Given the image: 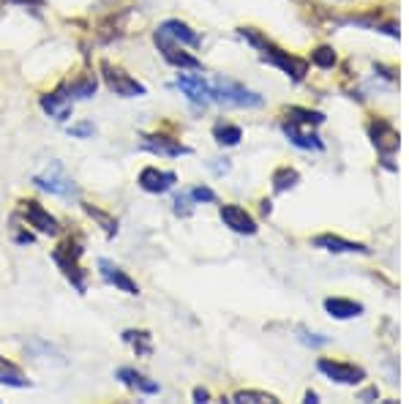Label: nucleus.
Wrapping results in <instances>:
<instances>
[{"instance_id": "obj_6", "label": "nucleus", "mask_w": 409, "mask_h": 404, "mask_svg": "<svg viewBox=\"0 0 409 404\" xmlns=\"http://www.w3.org/2000/svg\"><path fill=\"white\" fill-rule=\"evenodd\" d=\"M153 41H156L159 52L164 55V61L172 63L175 69H202V63L197 61L194 55L183 52V47H178V41L172 39V36H166L161 28H159V30L153 33Z\"/></svg>"}, {"instance_id": "obj_4", "label": "nucleus", "mask_w": 409, "mask_h": 404, "mask_svg": "<svg viewBox=\"0 0 409 404\" xmlns=\"http://www.w3.org/2000/svg\"><path fill=\"white\" fill-rule=\"evenodd\" d=\"M102 74H104L106 88H109L115 96H123V99H137V96H145V93H147L142 82H137L131 74H126L123 69L112 66V63H106V61L102 63Z\"/></svg>"}, {"instance_id": "obj_10", "label": "nucleus", "mask_w": 409, "mask_h": 404, "mask_svg": "<svg viewBox=\"0 0 409 404\" xmlns=\"http://www.w3.org/2000/svg\"><path fill=\"white\" fill-rule=\"evenodd\" d=\"M178 88H181L185 96H188V101H194V104H210V101H213L210 82L204 80L202 74H181V77H178Z\"/></svg>"}, {"instance_id": "obj_31", "label": "nucleus", "mask_w": 409, "mask_h": 404, "mask_svg": "<svg viewBox=\"0 0 409 404\" xmlns=\"http://www.w3.org/2000/svg\"><path fill=\"white\" fill-rule=\"evenodd\" d=\"M93 131H96L93 123H77L68 129V134H74V137H93Z\"/></svg>"}, {"instance_id": "obj_30", "label": "nucleus", "mask_w": 409, "mask_h": 404, "mask_svg": "<svg viewBox=\"0 0 409 404\" xmlns=\"http://www.w3.org/2000/svg\"><path fill=\"white\" fill-rule=\"evenodd\" d=\"M188 200H194V202H216V191H213V189H204V186H197V189H191Z\"/></svg>"}, {"instance_id": "obj_7", "label": "nucleus", "mask_w": 409, "mask_h": 404, "mask_svg": "<svg viewBox=\"0 0 409 404\" xmlns=\"http://www.w3.org/2000/svg\"><path fill=\"white\" fill-rule=\"evenodd\" d=\"M22 216H25V222L30 224V227H36L39 232L44 235H58V219L55 216H49V210H44L36 200H25L22 202Z\"/></svg>"}, {"instance_id": "obj_9", "label": "nucleus", "mask_w": 409, "mask_h": 404, "mask_svg": "<svg viewBox=\"0 0 409 404\" xmlns=\"http://www.w3.org/2000/svg\"><path fill=\"white\" fill-rule=\"evenodd\" d=\"M41 109L49 118H55V121H68V115H71V93L66 90V85H61L58 90H52L47 96H41Z\"/></svg>"}, {"instance_id": "obj_19", "label": "nucleus", "mask_w": 409, "mask_h": 404, "mask_svg": "<svg viewBox=\"0 0 409 404\" xmlns=\"http://www.w3.org/2000/svg\"><path fill=\"white\" fill-rule=\"evenodd\" d=\"M325 311L336 320H349V317H358L363 314V306L355 301H344V298H327Z\"/></svg>"}, {"instance_id": "obj_11", "label": "nucleus", "mask_w": 409, "mask_h": 404, "mask_svg": "<svg viewBox=\"0 0 409 404\" xmlns=\"http://www.w3.org/2000/svg\"><path fill=\"white\" fill-rule=\"evenodd\" d=\"M178 181L175 172H164V170H156V167H145L140 172V186H142L147 194H164L169 191Z\"/></svg>"}, {"instance_id": "obj_29", "label": "nucleus", "mask_w": 409, "mask_h": 404, "mask_svg": "<svg viewBox=\"0 0 409 404\" xmlns=\"http://www.w3.org/2000/svg\"><path fill=\"white\" fill-rule=\"evenodd\" d=\"M235 402H276V396L260 393V391H240V393L235 396Z\"/></svg>"}, {"instance_id": "obj_3", "label": "nucleus", "mask_w": 409, "mask_h": 404, "mask_svg": "<svg viewBox=\"0 0 409 404\" xmlns=\"http://www.w3.org/2000/svg\"><path fill=\"white\" fill-rule=\"evenodd\" d=\"M80 257H82L80 241H66L63 246H58L55 254H52V260H55L58 268L63 271V276L74 284L80 292H85V271L80 268Z\"/></svg>"}, {"instance_id": "obj_17", "label": "nucleus", "mask_w": 409, "mask_h": 404, "mask_svg": "<svg viewBox=\"0 0 409 404\" xmlns=\"http://www.w3.org/2000/svg\"><path fill=\"white\" fill-rule=\"evenodd\" d=\"M118 380H123V383L128 385V388H134V391H142V393H159V383L147 380L145 374H140V372L131 369V366L118 369Z\"/></svg>"}, {"instance_id": "obj_1", "label": "nucleus", "mask_w": 409, "mask_h": 404, "mask_svg": "<svg viewBox=\"0 0 409 404\" xmlns=\"http://www.w3.org/2000/svg\"><path fill=\"white\" fill-rule=\"evenodd\" d=\"M240 36L243 39H248L257 49H262V61L273 63V66H279L281 71H286L289 77L295 82H300L303 77H306L308 71V63L300 61V58H292L289 52H284V49H279V47H273L270 41L265 39V36H260L254 28H240Z\"/></svg>"}, {"instance_id": "obj_28", "label": "nucleus", "mask_w": 409, "mask_h": 404, "mask_svg": "<svg viewBox=\"0 0 409 404\" xmlns=\"http://www.w3.org/2000/svg\"><path fill=\"white\" fill-rule=\"evenodd\" d=\"M85 210H87V213H90V216H93L96 222L102 224L104 230H106V235H115V232H118V222H115L112 216H106L104 210H99V208H93V205H85Z\"/></svg>"}, {"instance_id": "obj_21", "label": "nucleus", "mask_w": 409, "mask_h": 404, "mask_svg": "<svg viewBox=\"0 0 409 404\" xmlns=\"http://www.w3.org/2000/svg\"><path fill=\"white\" fill-rule=\"evenodd\" d=\"M96 88H99L96 74H82L80 80H74L66 90L71 93V99H74V96H77V99H90V96L96 93Z\"/></svg>"}, {"instance_id": "obj_5", "label": "nucleus", "mask_w": 409, "mask_h": 404, "mask_svg": "<svg viewBox=\"0 0 409 404\" xmlns=\"http://www.w3.org/2000/svg\"><path fill=\"white\" fill-rule=\"evenodd\" d=\"M33 183L49 194H58V197H77V183L66 175V170L58 162H52L44 172L33 175Z\"/></svg>"}, {"instance_id": "obj_14", "label": "nucleus", "mask_w": 409, "mask_h": 404, "mask_svg": "<svg viewBox=\"0 0 409 404\" xmlns=\"http://www.w3.org/2000/svg\"><path fill=\"white\" fill-rule=\"evenodd\" d=\"M142 148L150 153H159V156H185L191 153V148L181 145V140H169L164 134H147L142 137Z\"/></svg>"}, {"instance_id": "obj_18", "label": "nucleus", "mask_w": 409, "mask_h": 404, "mask_svg": "<svg viewBox=\"0 0 409 404\" xmlns=\"http://www.w3.org/2000/svg\"><path fill=\"white\" fill-rule=\"evenodd\" d=\"M284 134L292 142H295L298 148H306V150H311V148H314V150H322V148H325V145H322V140H319L314 131L308 134V131H303L298 123H292V121L284 123Z\"/></svg>"}, {"instance_id": "obj_26", "label": "nucleus", "mask_w": 409, "mask_h": 404, "mask_svg": "<svg viewBox=\"0 0 409 404\" xmlns=\"http://www.w3.org/2000/svg\"><path fill=\"white\" fill-rule=\"evenodd\" d=\"M298 181H300V175H298L295 170L281 167V170H276V175H273V189H276V191H286V189H292Z\"/></svg>"}, {"instance_id": "obj_24", "label": "nucleus", "mask_w": 409, "mask_h": 404, "mask_svg": "<svg viewBox=\"0 0 409 404\" xmlns=\"http://www.w3.org/2000/svg\"><path fill=\"white\" fill-rule=\"evenodd\" d=\"M213 137L219 145H238V142L243 140V131H240V126H229V123H219L216 129H213Z\"/></svg>"}, {"instance_id": "obj_8", "label": "nucleus", "mask_w": 409, "mask_h": 404, "mask_svg": "<svg viewBox=\"0 0 409 404\" xmlns=\"http://www.w3.org/2000/svg\"><path fill=\"white\" fill-rule=\"evenodd\" d=\"M319 372L327 374L333 383H341V385H358L363 377H366V372H363L360 366L341 364V361H327V358L319 361Z\"/></svg>"}, {"instance_id": "obj_12", "label": "nucleus", "mask_w": 409, "mask_h": 404, "mask_svg": "<svg viewBox=\"0 0 409 404\" xmlns=\"http://www.w3.org/2000/svg\"><path fill=\"white\" fill-rule=\"evenodd\" d=\"M221 222L232 232H240V235H254L257 232V222L245 213L240 205H221Z\"/></svg>"}, {"instance_id": "obj_34", "label": "nucleus", "mask_w": 409, "mask_h": 404, "mask_svg": "<svg viewBox=\"0 0 409 404\" xmlns=\"http://www.w3.org/2000/svg\"><path fill=\"white\" fill-rule=\"evenodd\" d=\"M11 3H22V6H28V3H39V0H11Z\"/></svg>"}, {"instance_id": "obj_15", "label": "nucleus", "mask_w": 409, "mask_h": 404, "mask_svg": "<svg viewBox=\"0 0 409 404\" xmlns=\"http://www.w3.org/2000/svg\"><path fill=\"white\" fill-rule=\"evenodd\" d=\"M371 137L374 145L382 150V153H393L398 148V134L393 131V126L388 121H374L371 123Z\"/></svg>"}, {"instance_id": "obj_27", "label": "nucleus", "mask_w": 409, "mask_h": 404, "mask_svg": "<svg viewBox=\"0 0 409 404\" xmlns=\"http://www.w3.org/2000/svg\"><path fill=\"white\" fill-rule=\"evenodd\" d=\"M311 63L319 66V69H333V66H336V52H333L330 47H317V49L311 52Z\"/></svg>"}, {"instance_id": "obj_32", "label": "nucleus", "mask_w": 409, "mask_h": 404, "mask_svg": "<svg viewBox=\"0 0 409 404\" xmlns=\"http://www.w3.org/2000/svg\"><path fill=\"white\" fill-rule=\"evenodd\" d=\"M303 333V342L306 344H314V347H322V344H327V339H322V336H308L306 331H300Z\"/></svg>"}, {"instance_id": "obj_33", "label": "nucleus", "mask_w": 409, "mask_h": 404, "mask_svg": "<svg viewBox=\"0 0 409 404\" xmlns=\"http://www.w3.org/2000/svg\"><path fill=\"white\" fill-rule=\"evenodd\" d=\"M194 399H197V402H204V399H210V393H207L204 388H197V391H194Z\"/></svg>"}, {"instance_id": "obj_23", "label": "nucleus", "mask_w": 409, "mask_h": 404, "mask_svg": "<svg viewBox=\"0 0 409 404\" xmlns=\"http://www.w3.org/2000/svg\"><path fill=\"white\" fill-rule=\"evenodd\" d=\"M286 118H289L292 123H298V126H319V123L325 121V115H322V112L303 109V107H292V109L286 112Z\"/></svg>"}, {"instance_id": "obj_25", "label": "nucleus", "mask_w": 409, "mask_h": 404, "mask_svg": "<svg viewBox=\"0 0 409 404\" xmlns=\"http://www.w3.org/2000/svg\"><path fill=\"white\" fill-rule=\"evenodd\" d=\"M123 342H128L140 355H150L153 347H150V333L147 331H126L123 333Z\"/></svg>"}, {"instance_id": "obj_22", "label": "nucleus", "mask_w": 409, "mask_h": 404, "mask_svg": "<svg viewBox=\"0 0 409 404\" xmlns=\"http://www.w3.org/2000/svg\"><path fill=\"white\" fill-rule=\"evenodd\" d=\"M0 383L11 385V388H28L30 380H25V374L14 364H8V361L0 358Z\"/></svg>"}, {"instance_id": "obj_13", "label": "nucleus", "mask_w": 409, "mask_h": 404, "mask_svg": "<svg viewBox=\"0 0 409 404\" xmlns=\"http://www.w3.org/2000/svg\"><path fill=\"white\" fill-rule=\"evenodd\" d=\"M99 273H102L104 282L112 284L115 290H121V292H126V295H140L137 282H131V279H128L115 263H109V260H99Z\"/></svg>"}, {"instance_id": "obj_16", "label": "nucleus", "mask_w": 409, "mask_h": 404, "mask_svg": "<svg viewBox=\"0 0 409 404\" xmlns=\"http://www.w3.org/2000/svg\"><path fill=\"white\" fill-rule=\"evenodd\" d=\"M161 30L166 36H172L178 44H188V47H200V41H202L200 39V33H194V30L181 20H166L161 25Z\"/></svg>"}, {"instance_id": "obj_20", "label": "nucleus", "mask_w": 409, "mask_h": 404, "mask_svg": "<svg viewBox=\"0 0 409 404\" xmlns=\"http://www.w3.org/2000/svg\"><path fill=\"white\" fill-rule=\"evenodd\" d=\"M314 243L327 249V251H360V254L368 251L363 243H349L344 238H338V235H319V238H314Z\"/></svg>"}, {"instance_id": "obj_2", "label": "nucleus", "mask_w": 409, "mask_h": 404, "mask_svg": "<svg viewBox=\"0 0 409 404\" xmlns=\"http://www.w3.org/2000/svg\"><path fill=\"white\" fill-rule=\"evenodd\" d=\"M210 90H213V101H221V104H232V107H262V96L248 90L245 85L235 80H219L210 82Z\"/></svg>"}]
</instances>
